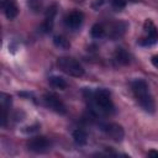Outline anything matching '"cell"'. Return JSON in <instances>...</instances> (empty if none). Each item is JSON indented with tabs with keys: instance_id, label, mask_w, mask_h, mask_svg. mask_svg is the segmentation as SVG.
I'll use <instances>...</instances> for the list:
<instances>
[{
	"instance_id": "5bb4252c",
	"label": "cell",
	"mask_w": 158,
	"mask_h": 158,
	"mask_svg": "<svg viewBox=\"0 0 158 158\" xmlns=\"http://www.w3.org/2000/svg\"><path fill=\"white\" fill-rule=\"evenodd\" d=\"M48 81H49V84H51L53 88H56V89H60V90H63V89L67 88V81H65L62 77L52 75V77L48 78Z\"/></svg>"
},
{
	"instance_id": "30bf717a",
	"label": "cell",
	"mask_w": 158,
	"mask_h": 158,
	"mask_svg": "<svg viewBox=\"0 0 158 158\" xmlns=\"http://www.w3.org/2000/svg\"><path fill=\"white\" fill-rule=\"evenodd\" d=\"M0 102H1V111H2V115H1V125L5 126L6 125V120H7V111L11 106V96L2 93L0 95Z\"/></svg>"
},
{
	"instance_id": "ffe728a7",
	"label": "cell",
	"mask_w": 158,
	"mask_h": 158,
	"mask_svg": "<svg viewBox=\"0 0 158 158\" xmlns=\"http://www.w3.org/2000/svg\"><path fill=\"white\" fill-rule=\"evenodd\" d=\"M148 156L149 157H158V151H149Z\"/></svg>"
},
{
	"instance_id": "9a60e30c",
	"label": "cell",
	"mask_w": 158,
	"mask_h": 158,
	"mask_svg": "<svg viewBox=\"0 0 158 158\" xmlns=\"http://www.w3.org/2000/svg\"><path fill=\"white\" fill-rule=\"evenodd\" d=\"M53 43L56 47L60 48V49H68L70 47V43L68 42V40L63 36H54L53 37Z\"/></svg>"
},
{
	"instance_id": "5b68a950",
	"label": "cell",
	"mask_w": 158,
	"mask_h": 158,
	"mask_svg": "<svg viewBox=\"0 0 158 158\" xmlns=\"http://www.w3.org/2000/svg\"><path fill=\"white\" fill-rule=\"evenodd\" d=\"M49 147H51V142L48 141V138L43 136L32 137L27 142V149L35 153H44L49 149Z\"/></svg>"
},
{
	"instance_id": "2e32d148",
	"label": "cell",
	"mask_w": 158,
	"mask_h": 158,
	"mask_svg": "<svg viewBox=\"0 0 158 158\" xmlns=\"http://www.w3.org/2000/svg\"><path fill=\"white\" fill-rule=\"evenodd\" d=\"M104 35H105V28H104L102 25L95 23V25L91 27V36H93L94 38H101Z\"/></svg>"
},
{
	"instance_id": "4fadbf2b",
	"label": "cell",
	"mask_w": 158,
	"mask_h": 158,
	"mask_svg": "<svg viewBox=\"0 0 158 158\" xmlns=\"http://www.w3.org/2000/svg\"><path fill=\"white\" fill-rule=\"evenodd\" d=\"M73 139L78 146H85L88 143V135L84 130L78 128L73 132Z\"/></svg>"
},
{
	"instance_id": "6da1fadb",
	"label": "cell",
	"mask_w": 158,
	"mask_h": 158,
	"mask_svg": "<svg viewBox=\"0 0 158 158\" xmlns=\"http://www.w3.org/2000/svg\"><path fill=\"white\" fill-rule=\"evenodd\" d=\"M88 99L90 101V107L95 114L111 115L115 111V106L111 100L110 93L106 89L101 88L94 91H89Z\"/></svg>"
},
{
	"instance_id": "9c48e42d",
	"label": "cell",
	"mask_w": 158,
	"mask_h": 158,
	"mask_svg": "<svg viewBox=\"0 0 158 158\" xmlns=\"http://www.w3.org/2000/svg\"><path fill=\"white\" fill-rule=\"evenodd\" d=\"M1 7L9 20H14L19 14V7L15 0H1Z\"/></svg>"
},
{
	"instance_id": "7a4b0ae2",
	"label": "cell",
	"mask_w": 158,
	"mask_h": 158,
	"mask_svg": "<svg viewBox=\"0 0 158 158\" xmlns=\"http://www.w3.org/2000/svg\"><path fill=\"white\" fill-rule=\"evenodd\" d=\"M132 93L138 102V105L148 114H153L156 111L154 99L149 91L148 84L143 79H135L131 81Z\"/></svg>"
},
{
	"instance_id": "8992f818",
	"label": "cell",
	"mask_w": 158,
	"mask_h": 158,
	"mask_svg": "<svg viewBox=\"0 0 158 158\" xmlns=\"http://www.w3.org/2000/svg\"><path fill=\"white\" fill-rule=\"evenodd\" d=\"M143 30L146 32V37L142 38L139 41V43L143 44V46L154 44L158 40V31H157V27L154 26V23L151 20H146V22L143 25Z\"/></svg>"
},
{
	"instance_id": "7c38bea8",
	"label": "cell",
	"mask_w": 158,
	"mask_h": 158,
	"mask_svg": "<svg viewBox=\"0 0 158 158\" xmlns=\"http://www.w3.org/2000/svg\"><path fill=\"white\" fill-rule=\"evenodd\" d=\"M115 60L118 64L126 65V64L130 63V56L123 48H116V51H115Z\"/></svg>"
},
{
	"instance_id": "e0dca14e",
	"label": "cell",
	"mask_w": 158,
	"mask_h": 158,
	"mask_svg": "<svg viewBox=\"0 0 158 158\" xmlns=\"http://www.w3.org/2000/svg\"><path fill=\"white\" fill-rule=\"evenodd\" d=\"M43 1L44 0H27V6L33 12H38V11H41V9L43 6Z\"/></svg>"
},
{
	"instance_id": "52a82bcc",
	"label": "cell",
	"mask_w": 158,
	"mask_h": 158,
	"mask_svg": "<svg viewBox=\"0 0 158 158\" xmlns=\"http://www.w3.org/2000/svg\"><path fill=\"white\" fill-rule=\"evenodd\" d=\"M101 130L115 142H120L122 141L123 136H125V132H123V128L117 125V123H106V125H102L101 126Z\"/></svg>"
},
{
	"instance_id": "277c9868",
	"label": "cell",
	"mask_w": 158,
	"mask_h": 158,
	"mask_svg": "<svg viewBox=\"0 0 158 158\" xmlns=\"http://www.w3.org/2000/svg\"><path fill=\"white\" fill-rule=\"evenodd\" d=\"M43 101L46 104V106L48 109H51L52 111L57 112V114H60V115H64L67 112V107L64 105V102L53 93H47L43 95Z\"/></svg>"
},
{
	"instance_id": "3957f363",
	"label": "cell",
	"mask_w": 158,
	"mask_h": 158,
	"mask_svg": "<svg viewBox=\"0 0 158 158\" xmlns=\"http://www.w3.org/2000/svg\"><path fill=\"white\" fill-rule=\"evenodd\" d=\"M57 65H58V68L63 73H65V74H68L70 77L80 78V77L84 75V68H83V65L78 60H75L74 58H70V57H59L58 60H57Z\"/></svg>"
},
{
	"instance_id": "8fae6325",
	"label": "cell",
	"mask_w": 158,
	"mask_h": 158,
	"mask_svg": "<svg viewBox=\"0 0 158 158\" xmlns=\"http://www.w3.org/2000/svg\"><path fill=\"white\" fill-rule=\"evenodd\" d=\"M56 9H57V7H56V5H52V6L48 9L47 14H46V20H44V23H43V30H44L46 32L51 31V30H52V27H53L54 16H56V12H57V10H56Z\"/></svg>"
},
{
	"instance_id": "ba28073f",
	"label": "cell",
	"mask_w": 158,
	"mask_h": 158,
	"mask_svg": "<svg viewBox=\"0 0 158 158\" xmlns=\"http://www.w3.org/2000/svg\"><path fill=\"white\" fill-rule=\"evenodd\" d=\"M83 20H84L83 12L75 10V11L69 12V14L65 16V25H67L69 28H72V30H77V28H79V27L81 26Z\"/></svg>"
},
{
	"instance_id": "ac0fdd59",
	"label": "cell",
	"mask_w": 158,
	"mask_h": 158,
	"mask_svg": "<svg viewBox=\"0 0 158 158\" xmlns=\"http://www.w3.org/2000/svg\"><path fill=\"white\" fill-rule=\"evenodd\" d=\"M111 5H112V7L120 10L126 6V0H111Z\"/></svg>"
},
{
	"instance_id": "d6986e66",
	"label": "cell",
	"mask_w": 158,
	"mask_h": 158,
	"mask_svg": "<svg viewBox=\"0 0 158 158\" xmlns=\"http://www.w3.org/2000/svg\"><path fill=\"white\" fill-rule=\"evenodd\" d=\"M151 62H152V64H153L156 68H158V54H157V56H153L152 59H151Z\"/></svg>"
}]
</instances>
